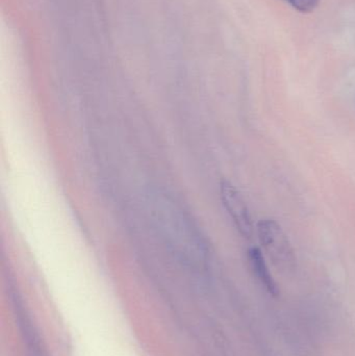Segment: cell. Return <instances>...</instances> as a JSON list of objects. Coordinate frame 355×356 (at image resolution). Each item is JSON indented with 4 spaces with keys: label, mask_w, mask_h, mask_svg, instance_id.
I'll list each match as a JSON object with an SVG mask.
<instances>
[{
    "label": "cell",
    "mask_w": 355,
    "mask_h": 356,
    "mask_svg": "<svg viewBox=\"0 0 355 356\" xmlns=\"http://www.w3.org/2000/svg\"><path fill=\"white\" fill-rule=\"evenodd\" d=\"M258 234L261 244L274 264L283 269L293 267L296 261L293 247L277 222L268 219L258 222Z\"/></svg>",
    "instance_id": "obj_1"
},
{
    "label": "cell",
    "mask_w": 355,
    "mask_h": 356,
    "mask_svg": "<svg viewBox=\"0 0 355 356\" xmlns=\"http://www.w3.org/2000/svg\"><path fill=\"white\" fill-rule=\"evenodd\" d=\"M248 257H249L250 266H251L252 271L256 274V278L260 280L261 284L271 295L276 296L279 294V289L269 272L262 251L254 247V248L250 249Z\"/></svg>",
    "instance_id": "obj_3"
},
{
    "label": "cell",
    "mask_w": 355,
    "mask_h": 356,
    "mask_svg": "<svg viewBox=\"0 0 355 356\" xmlns=\"http://www.w3.org/2000/svg\"><path fill=\"white\" fill-rule=\"evenodd\" d=\"M294 8L302 13H311L318 6L320 0H287Z\"/></svg>",
    "instance_id": "obj_4"
},
{
    "label": "cell",
    "mask_w": 355,
    "mask_h": 356,
    "mask_svg": "<svg viewBox=\"0 0 355 356\" xmlns=\"http://www.w3.org/2000/svg\"><path fill=\"white\" fill-rule=\"evenodd\" d=\"M221 199L227 213L231 216L236 227L245 238L252 236V222L247 205L239 191L229 181L220 184Z\"/></svg>",
    "instance_id": "obj_2"
}]
</instances>
